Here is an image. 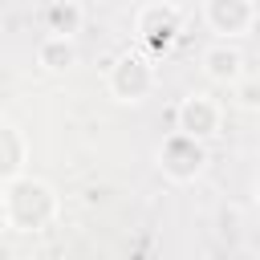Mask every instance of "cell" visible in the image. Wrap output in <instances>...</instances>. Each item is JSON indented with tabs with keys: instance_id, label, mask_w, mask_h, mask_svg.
I'll return each instance as SVG.
<instances>
[{
	"instance_id": "cell-1",
	"label": "cell",
	"mask_w": 260,
	"mask_h": 260,
	"mask_svg": "<svg viewBox=\"0 0 260 260\" xmlns=\"http://www.w3.org/2000/svg\"><path fill=\"white\" fill-rule=\"evenodd\" d=\"M4 199H8V223L16 232H41L57 215V195L41 179H24V175L8 179Z\"/></svg>"
},
{
	"instance_id": "cell-2",
	"label": "cell",
	"mask_w": 260,
	"mask_h": 260,
	"mask_svg": "<svg viewBox=\"0 0 260 260\" xmlns=\"http://www.w3.org/2000/svg\"><path fill=\"white\" fill-rule=\"evenodd\" d=\"M207 162V150H203V138H191L183 130L167 134L162 146H158V171L171 179V183H191Z\"/></svg>"
},
{
	"instance_id": "cell-3",
	"label": "cell",
	"mask_w": 260,
	"mask_h": 260,
	"mask_svg": "<svg viewBox=\"0 0 260 260\" xmlns=\"http://www.w3.org/2000/svg\"><path fill=\"white\" fill-rule=\"evenodd\" d=\"M154 89V65L138 53H126L110 65V93L118 102H142Z\"/></svg>"
},
{
	"instance_id": "cell-4",
	"label": "cell",
	"mask_w": 260,
	"mask_h": 260,
	"mask_svg": "<svg viewBox=\"0 0 260 260\" xmlns=\"http://www.w3.org/2000/svg\"><path fill=\"white\" fill-rule=\"evenodd\" d=\"M203 20L215 37H248L256 28V4L252 0H203Z\"/></svg>"
},
{
	"instance_id": "cell-5",
	"label": "cell",
	"mask_w": 260,
	"mask_h": 260,
	"mask_svg": "<svg viewBox=\"0 0 260 260\" xmlns=\"http://www.w3.org/2000/svg\"><path fill=\"white\" fill-rule=\"evenodd\" d=\"M219 122H223V106L207 93H187L175 110V130L191 134V138H211L219 134Z\"/></svg>"
},
{
	"instance_id": "cell-6",
	"label": "cell",
	"mask_w": 260,
	"mask_h": 260,
	"mask_svg": "<svg viewBox=\"0 0 260 260\" xmlns=\"http://www.w3.org/2000/svg\"><path fill=\"white\" fill-rule=\"evenodd\" d=\"M134 32H138L142 45H150V49H167V45L175 41V32H179V8H175L171 0H154V4L138 8V16H134Z\"/></svg>"
},
{
	"instance_id": "cell-7",
	"label": "cell",
	"mask_w": 260,
	"mask_h": 260,
	"mask_svg": "<svg viewBox=\"0 0 260 260\" xmlns=\"http://www.w3.org/2000/svg\"><path fill=\"white\" fill-rule=\"evenodd\" d=\"M203 73H207L211 81H219V85H232V81L244 73V53L232 49L228 41H219V45L203 49Z\"/></svg>"
},
{
	"instance_id": "cell-8",
	"label": "cell",
	"mask_w": 260,
	"mask_h": 260,
	"mask_svg": "<svg viewBox=\"0 0 260 260\" xmlns=\"http://www.w3.org/2000/svg\"><path fill=\"white\" fill-rule=\"evenodd\" d=\"M24 167V138L12 122H0V183L16 179Z\"/></svg>"
},
{
	"instance_id": "cell-9",
	"label": "cell",
	"mask_w": 260,
	"mask_h": 260,
	"mask_svg": "<svg viewBox=\"0 0 260 260\" xmlns=\"http://www.w3.org/2000/svg\"><path fill=\"white\" fill-rule=\"evenodd\" d=\"M37 61L49 69V73H61L77 61V49H73V37H61V32H49L37 49Z\"/></svg>"
},
{
	"instance_id": "cell-10",
	"label": "cell",
	"mask_w": 260,
	"mask_h": 260,
	"mask_svg": "<svg viewBox=\"0 0 260 260\" xmlns=\"http://www.w3.org/2000/svg\"><path fill=\"white\" fill-rule=\"evenodd\" d=\"M49 20H53V32L73 37V32H77V24H81V8H77V4H57V8L49 12Z\"/></svg>"
},
{
	"instance_id": "cell-11",
	"label": "cell",
	"mask_w": 260,
	"mask_h": 260,
	"mask_svg": "<svg viewBox=\"0 0 260 260\" xmlns=\"http://www.w3.org/2000/svg\"><path fill=\"white\" fill-rule=\"evenodd\" d=\"M232 85H240V106H248V110H252V106L260 102V98H256V81H252L248 73H240V77H236Z\"/></svg>"
},
{
	"instance_id": "cell-12",
	"label": "cell",
	"mask_w": 260,
	"mask_h": 260,
	"mask_svg": "<svg viewBox=\"0 0 260 260\" xmlns=\"http://www.w3.org/2000/svg\"><path fill=\"white\" fill-rule=\"evenodd\" d=\"M8 199H4V187H0V232H8Z\"/></svg>"
}]
</instances>
